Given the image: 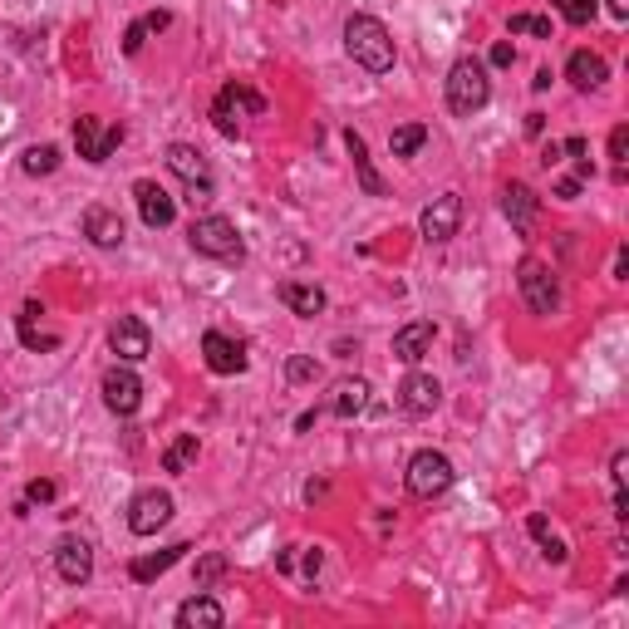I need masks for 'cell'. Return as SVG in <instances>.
Masks as SVG:
<instances>
[{"mask_svg": "<svg viewBox=\"0 0 629 629\" xmlns=\"http://www.w3.org/2000/svg\"><path fill=\"white\" fill-rule=\"evenodd\" d=\"M344 50H349V59H354L359 69H369V74H389V69H394V35H389V25L374 20V15H349V25H344Z\"/></svg>", "mask_w": 629, "mask_h": 629, "instance_id": "obj_1", "label": "cell"}, {"mask_svg": "<svg viewBox=\"0 0 629 629\" xmlns=\"http://www.w3.org/2000/svg\"><path fill=\"white\" fill-rule=\"evenodd\" d=\"M187 246L197 251V256H212V261H227V266H241L246 261V241H241V231L231 217H197L192 231H187Z\"/></svg>", "mask_w": 629, "mask_h": 629, "instance_id": "obj_2", "label": "cell"}, {"mask_svg": "<svg viewBox=\"0 0 629 629\" xmlns=\"http://www.w3.org/2000/svg\"><path fill=\"white\" fill-rule=\"evenodd\" d=\"M453 462L448 453H438V448H423V453H413L408 467H403V487H408V497H418V502H433V497H443L448 487H453Z\"/></svg>", "mask_w": 629, "mask_h": 629, "instance_id": "obj_3", "label": "cell"}, {"mask_svg": "<svg viewBox=\"0 0 629 629\" xmlns=\"http://www.w3.org/2000/svg\"><path fill=\"white\" fill-rule=\"evenodd\" d=\"M487 99H492L487 64L482 59H458L448 69V109L467 118V114H477V109H487Z\"/></svg>", "mask_w": 629, "mask_h": 629, "instance_id": "obj_4", "label": "cell"}, {"mask_svg": "<svg viewBox=\"0 0 629 629\" xmlns=\"http://www.w3.org/2000/svg\"><path fill=\"white\" fill-rule=\"evenodd\" d=\"M516 286H521V300L531 305V315H556L561 310V286H556V276H551L546 261L526 256L521 271H516Z\"/></svg>", "mask_w": 629, "mask_h": 629, "instance_id": "obj_5", "label": "cell"}, {"mask_svg": "<svg viewBox=\"0 0 629 629\" xmlns=\"http://www.w3.org/2000/svg\"><path fill=\"white\" fill-rule=\"evenodd\" d=\"M168 168L187 182V202H192V207L212 202V163H207L192 143H172V148H168Z\"/></svg>", "mask_w": 629, "mask_h": 629, "instance_id": "obj_6", "label": "cell"}, {"mask_svg": "<svg viewBox=\"0 0 629 629\" xmlns=\"http://www.w3.org/2000/svg\"><path fill=\"white\" fill-rule=\"evenodd\" d=\"M241 114H266V99H261L256 89H246V84H227V89L217 94V104H212L217 133L236 138V133H241Z\"/></svg>", "mask_w": 629, "mask_h": 629, "instance_id": "obj_7", "label": "cell"}, {"mask_svg": "<svg viewBox=\"0 0 629 629\" xmlns=\"http://www.w3.org/2000/svg\"><path fill=\"white\" fill-rule=\"evenodd\" d=\"M118 143H123L118 123H104V118H94V114L74 118V148H79L84 163H109V153H114Z\"/></svg>", "mask_w": 629, "mask_h": 629, "instance_id": "obj_8", "label": "cell"}, {"mask_svg": "<svg viewBox=\"0 0 629 629\" xmlns=\"http://www.w3.org/2000/svg\"><path fill=\"white\" fill-rule=\"evenodd\" d=\"M168 521H172V497L158 492V487H148V492H138L128 502V531L133 536H158Z\"/></svg>", "mask_w": 629, "mask_h": 629, "instance_id": "obj_9", "label": "cell"}, {"mask_svg": "<svg viewBox=\"0 0 629 629\" xmlns=\"http://www.w3.org/2000/svg\"><path fill=\"white\" fill-rule=\"evenodd\" d=\"M104 403H109V413H118V418H133L138 413V403H143V379L128 369V364H114L109 374H104Z\"/></svg>", "mask_w": 629, "mask_h": 629, "instance_id": "obj_10", "label": "cell"}, {"mask_svg": "<svg viewBox=\"0 0 629 629\" xmlns=\"http://www.w3.org/2000/svg\"><path fill=\"white\" fill-rule=\"evenodd\" d=\"M458 227H462V197H458V192L433 197V202L423 207V217H418V231H423L428 241H453Z\"/></svg>", "mask_w": 629, "mask_h": 629, "instance_id": "obj_11", "label": "cell"}, {"mask_svg": "<svg viewBox=\"0 0 629 629\" xmlns=\"http://www.w3.org/2000/svg\"><path fill=\"white\" fill-rule=\"evenodd\" d=\"M109 349H114L123 364H138V359H148L153 335H148V325H143V320H133V315H118L114 330H109Z\"/></svg>", "mask_w": 629, "mask_h": 629, "instance_id": "obj_12", "label": "cell"}, {"mask_svg": "<svg viewBox=\"0 0 629 629\" xmlns=\"http://www.w3.org/2000/svg\"><path fill=\"white\" fill-rule=\"evenodd\" d=\"M55 571L64 585H84V580L94 575V546L79 541V536H64L55 546Z\"/></svg>", "mask_w": 629, "mask_h": 629, "instance_id": "obj_13", "label": "cell"}, {"mask_svg": "<svg viewBox=\"0 0 629 629\" xmlns=\"http://www.w3.org/2000/svg\"><path fill=\"white\" fill-rule=\"evenodd\" d=\"M438 403H443V384H438L433 374H408V379L399 384V408L403 413H418V418H423V413H433Z\"/></svg>", "mask_w": 629, "mask_h": 629, "instance_id": "obj_14", "label": "cell"}, {"mask_svg": "<svg viewBox=\"0 0 629 629\" xmlns=\"http://www.w3.org/2000/svg\"><path fill=\"white\" fill-rule=\"evenodd\" d=\"M202 354H207V369H212V374H241V369H246V349L236 340H227L222 330H207V335H202Z\"/></svg>", "mask_w": 629, "mask_h": 629, "instance_id": "obj_15", "label": "cell"}, {"mask_svg": "<svg viewBox=\"0 0 629 629\" xmlns=\"http://www.w3.org/2000/svg\"><path fill=\"white\" fill-rule=\"evenodd\" d=\"M133 197H138V212H143V222H148V227H172L177 202H172L158 182H148V177H143V182H133Z\"/></svg>", "mask_w": 629, "mask_h": 629, "instance_id": "obj_16", "label": "cell"}, {"mask_svg": "<svg viewBox=\"0 0 629 629\" xmlns=\"http://www.w3.org/2000/svg\"><path fill=\"white\" fill-rule=\"evenodd\" d=\"M177 625L182 629H222L227 625V610L212 600V595H192L177 605Z\"/></svg>", "mask_w": 629, "mask_h": 629, "instance_id": "obj_17", "label": "cell"}, {"mask_svg": "<svg viewBox=\"0 0 629 629\" xmlns=\"http://www.w3.org/2000/svg\"><path fill=\"white\" fill-rule=\"evenodd\" d=\"M84 236H89L99 251H114V246H123V217L109 212V207H89V212H84Z\"/></svg>", "mask_w": 629, "mask_h": 629, "instance_id": "obj_18", "label": "cell"}, {"mask_svg": "<svg viewBox=\"0 0 629 629\" xmlns=\"http://www.w3.org/2000/svg\"><path fill=\"white\" fill-rule=\"evenodd\" d=\"M502 212H507V222H512L521 236H531V227H536V192H531L526 182H512V187L502 192Z\"/></svg>", "mask_w": 629, "mask_h": 629, "instance_id": "obj_19", "label": "cell"}, {"mask_svg": "<svg viewBox=\"0 0 629 629\" xmlns=\"http://www.w3.org/2000/svg\"><path fill=\"white\" fill-rule=\"evenodd\" d=\"M566 74H571V84L580 94H590V89H600V84L610 79V64L595 55V50H575L571 64H566Z\"/></svg>", "mask_w": 629, "mask_h": 629, "instance_id": "obj_20", "label": "cell"}, {"mask_svg": "<svg viewBox=\"0 0 629 629\" xmlns=\"http://www.w3.org/2000/svg\"><path fill=\"white\" fill-rule=\"evenodd\" d=\"M428 349H433V325L428 320H413V325H403L394 335V359L399 364H418Z\"/></svg>", "mask_w": 629, "mask_h": 629, "instance_id": "obj_21", "label": "cell"}, {"mask_svg": "<svg viewBox=\"0 0 629 629\" xmlns=\"http://www.w3.org/2000/svg\"><path fill=\"white\" fill-rule=\"evenodd\" d=\"M344 148H349V158H354V172H359V187H364L369 197H384L389 187H384V177L374 172V158H369V148H364V138H359L354 128L344 133Z\"/></svg>", "mask_w": 629, "mask_h": 629, "instance_id": "obj_22", "label": "cell"}, {"mask_svg": "<svg viewBox=\"0 0 629 629\" xmlns=\"http://www.w3.org/2000/svg\"><path fill=\"white\" fill-rule=\"evenodd\" d=\"M187 551H192V546H187V541H177V546H168V551H158V556H138V561L128 566V575H133L138 585H148V580H158L163 571H172V566H177V561H182Z\"/></svg>", "mask_w": 629, "mask_h": 629, "instance_id": "obj_23", "label": "cell"}, {"mask_svg": "<svg viewBox=\"0 0 629 629\" xmlns=\"http://www.w3.org/2000/svg\"><path fill=\"white\" fill-rule=\"evenodd\" d=\"M281 300L290 305V315H305V320L325 310V290L305 286V281H281Z\"/></svg>", "mask_w": 629, "mask_h": 629, "instance_id": "obj_24", "label": "cell"}, {"mask_svg": "<svg viewBox=\"0 0 629 629\" xmlns=\"http://www.w3.org/2000/svg\"><path fill=\"white\" fill-rule=\"evenodd\" d=\"M330 408H335L340 418H359V413L369 408V384H364V379H344V384H335Z\"/></svg>", "mask_w": 629, "mask_h": 629, "instance_id": "obj_25", "label": "cell"}, {"mask_svg": "<svg viewBox=\"0 0 629 629\" xmlns=\"http://www.w3.org/2000/svg\"><path fill=\"white\" fill-rule=\"evenodd\" d=\"M428 143V123H403L389 133V148H394V158H413L418 148Z\"/></svg>", "mask_w": 629, "mask_h": 629, "instance_id": "obj_26", "label": "cell"}, {"mask_svg": "<svg viewBox=\"0 0 629 629\" xmlns=\"http://www.w3.org/2000/svg\"><path fill=\"white\" fill-rule=\"evenodd\" d=\"M20 168L30 172V177H45V172H55L59 168V148H55V143H35V148H25Z\"/></svg>", "mask_w": 629, "mask_h": 629, "instance_id": "obj_27", "label": "cell"}, {"mask_svg": "<svg viewBox=\"0 0 629 629\" xmlns=\"http://www.w3.org/2000/svg\"><path fill=\"white\" fill-rule=\"evenodd\" d=\"M192 462H197V433H182L168 453H163V472H187Z\"/></svg>", "mask_w": 629, "mask_h": 629, "instance_id": "obj_28", "label": "cell"}, {"mask_svg": "<svg viewBox=\"0 0 629 629\" xmlns=\"http://www.w3.org/2000/svg\"><path fill=\"white\" fill-rule=\"evenodd\" d=\"M286 379H290V384H315V379H320V364H315L310 354H290V359H286Z\"/></svg>", "mask_w": 629, "mask_h": 629, "instance_id": "obj_29", "label": "cell"}, {"mask_svg": "<svg viewBox=\"0 0 629 629\" xmlns=\"http://www.w3.org/2000/svg\"><path fill=\"white\" fill-rule=\"evenodd\" d=\"M222 575H227V556H202L192 580H197V590H207V585H212V580H222Z\"/></svg>", "mask_w": 629, "mask_h": 629, "instance_id": "obj_30", "label": "cell"}, {"mask_svg": "<svg viewBox=\"0 0 629 629\" xmlns=\"http://www.w3.org/2000/svg\"><path fill=\"white\" fill-rule=\"evenodd\" d=\"M512 35H536V40H551V20H541V15H512Z\"/></svg>", "mask_w": 629, "mask_h": 629, "instance_id": "obj_31", "label": "cell"}, {"mask_svg": "<svg viewBox=\"0 0 629 629\" xmlns=\"http://www.w3.org/2000/svg\"><path fill=\"white\" fill-rule=\"evenodd\" d=\"M571 25H590V15H595V0H551Z\"/></svg>", "mask_w": 629, "mask_h": 629, "instance_id": "obj_32", "label": "cell"}, {"mask_svg": "<svg viewBox=\"0 0 629 629\" xmlns=\"http://www.w3.org/2000/svg\"><path fill=\"white\" fill-rule=\"evenodd\" d=\"M148 35H153V30H148V20H133V25H128V35H123V55H138Z\"/></svg>", "mask_w": 629, "mask_h": 629, "instance_id": "obj_33", "label": "cell"}, {"mask_svg": "<svg viewBox=\"0 0 629 629\" xmlns=\"http://www.w3.org/2000/svg\"><path fill=\"white\" fill-rule=\"evenodd\" d=\"M625 153H629V128L620 123V128L610 133V158H615V168H625Z\"/></svg>", "mask_w": 629, "mask_h": 629, "instance_id": "obj_34", "label": "cell"}, {"mask_svg": "<svg viewBox=\"0 0 629 629\" xmlns=\"http://www.w3.org/2000/svg\"><path fill=\"white\" fill-rule=\"evenodd\" d=\"M25 502H55V482H45V477H35V482L25 487Z\"/></svg>", "mask_w": 629, "mask_h": 629, "instance_id": "obj_35", "label": "cell"}, {"mask_svg": "<svg viewBox=\"0 0 629 629\" xmlns=\"http://www.w3.org/2000/svg\"><path fill=\"white\" fill-rule=\"evenodd\" d=\"M541 551H546V561H556V566H561V561H566V546H561V541H556V536H551V531H546V536H541Z\"/></svg>", "mask_w": 629, "mask_h": 629, "instance_id": "obj_36", "label": "cell"}, {"mask_svg": "<svg viewBox=\"0 0 629 629\" xmlns=\"http://www.w3.org/2000/svg\"><path fill=\"white\" fill-rule=\"evenodd\" d=\"M556 197H561V202H575V197H580V177H561V182H556Z\"/></svg>", "mask_w": 629, "mask_h": 629, "instance_id": "obj_37", "label": "cell"}, {"mask_svg": "<svg viewBox=\"0 0 629 629\" xmlns=\"http://www.w3.org/2000/svg\"><path fill=\"white\" fill-rule=\"evenodd\" d=\"M512 59H516V50L507 45V40H497V45H492V64H497V69H507Z\"/></svg>", "mask_w": 629, "mask_h": 629, "instance_id": "obj_38", "label": "cell"}, {"mask_svg": "<svg viewBox=\"0 0 629 629\" xmlns=\"http://www.w3.org/2000/svg\"><path fill=\"white\" fill-rule=\"evenodd\" d=\"M320 566H325V556H320V551H305V575H310V580L320 575Z\"/></svg>", "mask_w": 629, "mask_h": 629, "instance_id": "obj_39", "label": "cell"}, {"mask_svg": "<svg viewBox=\"0 0 629 629\" xmlns=\"http://www.w3.org/2000/svg\"><path fill=\"white\" fill-rule=\"evenodd\" d=\"M556 163H561V148L546 143V148H541V168H556Z\"/></svg>", "mask_w": 629, "mask_h": 629, "instance_id": "obj_40", "label": "cell"}, {"mask_svg": "<svg viewBox=\"0 0 629 629\" xmlns=\"http://www.w3.org/2000/svg\"><path fill=\"white\" fill-rule=\"evenodd\" d=\"M526 531H531V536H536V541H541V536H546V531H551V526H546V516L536 512V516H531V521H526Z\"/></svg>", "mask_w": 629, "mask_h": 629, "instance_id": "obj_41", "label": "cell"}, {"mask_svg": "<svg viewBox=\"0 0 629 629\" xmlns=\"http://www.w3.org/2000/svg\"><path fill=\"white\" fill-rule=\"evenodd\" d=\"M541 128H546V114H526V133H531V138H536Z\"/></svg>", "mask_w": 629, "mask_h": 629, "instance_id": "obj_42", "label": "cell"}, {"mask_svg": "<svg viewBox=\"0 0 629 629\" xmlns=\"http://www.w3.org/2000/svg\"><path fill=\"white\" fill-rule=\"evenodd\" d=\"M605 5H610V15H615V20H625V15H629V0H605Z\"/></svg>", "mask_w": 629, "mask_h": 629, "instance_id": "obj_43", "label": "cell"}]
</instances>
